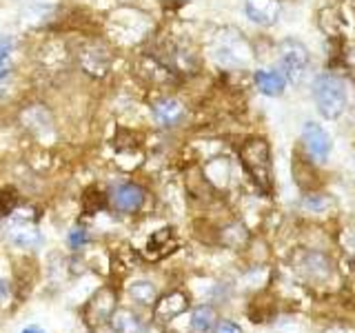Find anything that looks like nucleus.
Here are the masks:
<instances>
[{
    "instance_id": "ddd939ff",
    "label": "nucleus",
    "mask_w": 355,
    "mask_h": 333,
    "mask_svg": "<svg viewBox=\"0 0 355 333\" xmlns=\"http://www.w3.org/2000/svg\"><path fill=\"white\" fill-rule=\"evenodd\" d=\"M253 80H255V87H258L264 96H280L286 87L284 76L273 69H258L253 76Z\"/></svg>"
},
{
    "instance_id": "f03ea898",
    "label": "nucleus",
    "mask_w": 355,
    "mask_h": 333,
    "mask_svg": "<svg viewBox=\"0 0 355 333\" xmlns=\"http://www.w3.org/2000/svg\"><path fill=\"white\" fill-rule=\"evenodd\" d=\"M313 100L322 118L338 120L347 111V103H349L347 87H344V83L338 76L322 74L313 83Z\"/></svg>"
},
{
    "instance_id": "a211bd4d",
    "label": "nucleus",
    "mask_w": 355,
    "mask_h": 333,
    "mask_svg": "<svg viewBox=\"0 0 355 333\" xmlns=\"http://www.w3.org/2000/svg\"><path fill=\"white\" fill-rule=\"evenodd\" d=\"M67 242H69V247H71L73 251L83 249L85 244L89 242V233H87V229H85V227H73V229L69 231V236H67Z\"/></svg>"
},
{
    "instance_id": "2eb2a0df",
    "label": "nucleus",
    "mask_w": 355,
    "mask_h": 333,
    "mask_svg": "<svg viewBox=\"0 0 355 333\" xmlns=\"http://www.w3.org/2000/svg\"><path fill=\"white\" fill-rule=\"evenodd\" d=\"M189 325H191V329L196 333L211 331V329H214V325H216V311L211 309V307H207V305L196 307L193 314H191V322H189Z\"/></svg>"
},
{
    "instance_id": "4468645a",
    "label": "nucleus",
    "mask_w": 355,
    "mask_h": 333,
    "mask_svg": "<svg viewBox=\"0 0 355 333\" xmlns=\"http://www.w3.org/2000/svg\"><path fill=\"white\" fill-rule=\"evenodd\" d=\"M109 320L116 333H147L144 322L129 309H116Z\"/></svg>"
},
{
    "instance_id": "1a4fd4ad",
    "label": "nucleus",
    "mask_w": 355,
    "mask_h": 333,
    "mask_svg": "<svg viewBox=\"0 0 355 333\" xmlns=\"http://www.w3.org/2000/svg\"><path fill=\"white\" fill-rule=\"evenodd\" d=\"M111 205H114L116 211H122V214H133L144 205V189L127 182V185H120L111 191Z\"/></svg>"
},
{
    "instance_id": "7ed1b4c3",
    "label": "nucleus",
    "mask_w": 355,
    "mask_h": 333,
    "mask_svg": "<svg viewBox=\"0 0 355 333\" xmlns=\"http://www.w3.org/2000/svg\"><path fill=\"white\" fill-rule=\"evenodd\" d=\"M311 65V53L306 49L304 42H300L295 38H286L280 44V74L284 76L286 83L300 85L302 83L304 74L309 71Z\"/></svg>"
},
{
    "instance_id": "f3484780",
    "label": "nucleus",
    "mask_w": 355,
    "mask_h": 333,
    "mask_svg": "<svg viewBox=\"0 0 355 333\" xmlns=\"http://www.w3.org/2000/svg\"><path fill=\"white\" fill-rule=\"evenodd\" d=\"M11 49H14V40L11 38H0V80H5L11 71Z\"/></svg>"
},
{
    "instance_id": "aec40b11",
    "label": "nucleus",
    "mask_w": 355,
    "mask_h": 333,
    "mask_svg": "<svg viewBox=\"0 0 355 333\" xmlns=\"http://www.w3.org/2000/svg\"><path fill=\"white\" fill-rule=\"evenodd\" d=\"M7 296H9V287H7V282H5V280H0V305L5 302Z\"/></svg>"
},
{
    "instance_id": "423d86ee",
    "label": "nucleus",
    "mask_w": 355,
    "mask_h": 333,
    "mask_svg": "<svg viewBox=\"0 0 355 333\" xmlns=\"http://www.w3.org/2000/svg\"><path fill=\"white\" fill-rule=\"evenodd\" d=\"M80 65H83V69L89 76L103 78V76H107L109 67H111V56H109V51L103 47V44L89 42L80 51Z\"/></svg>"
},
{
    "instance_id": "6e6552de",
    "label": "nucleus",
    "mask_w": 355,
    "mask_h": 333,
    "mask_svg": "<svg viewBox=\"0 0 355 333\" xmlns=\"http://www.w3.org/2000/svg\"><path fill=\"white\" fill-rule=\"evenodd\" d=\"M280 3L277 0H247L244 3V14L251 22L260 27H271L280 18Z\"/></svg>"
},
{
    "instance_id": "20e7f679",
    "label": "nucleus",
    "mask_w": 355,
    "mask_h": 333,
    "mask_svg": "<svg viewBox=\"0 0 355 333\" xmlns=\"http://www.w3.org/2000/svg\"><path fill=\"white\" fill-rule=\"evenodd\" d=\"M302 140H304V147H306L309 155L315 162H324L329 158L333 142H331V136L327 133V129L320 127L318 122H313V120L306 122L302 129Z\"/></svg>"
},
{
    "instance_id": "412c9836",
    "label": "nucleus",
    "mask_w": 355,
    "mask_h": 333,
    "mask_svg": "<svg viewBox=\"0 0 355 333\" xmlns=\"http://www.w3.org/2000/svg\"><path fill=\"white\" fill-rule=\"evenodd\" d=\"M20 333H44L38 325H29V327H25Z\"/></svg>"
},
{
    "instance_id": "f8f14e48",
    "label": "nucleus",
    "mask_w": 355,
    "mask_h": 333,
    "mask_svg": "<svg viewBox=\"0 0 355 333\" xmlns=\"http://www.w3.org/2000/svg\"><path fill=\"white\" fill-rule=\"evenodd\" d=\"M9 242L18 249H33L40 244V233L29 222H14L9 227Z\"/></svg>"
},
{
    "instance_id": "9d476101",
    "label": "nucleus",
    "mask_w": 355,
    "mask_h": 333,
    "mask_svg": "<svg viewBox=\"0 0 355 333\" xmlns=\"http://www.w3.org/2000/svg\"><path fill=\"white\" fill-rule=\"evenodd\" d=\"M189 309V298L182 291H173L169 296L160 298L153 307V318L158 322H169L178 316H182Z\"/></svg>"
},
{
    "instance_id": "0eeeda50",
    "label": "nucleus",
    "mask_w": 355,
    "mask_h": 333,
    "mask_svg": "<svg viewBox=\"0 0 355 333\" xmlns=\"http://www.w3.org/2000/svg\"><path fill=\"white\" fill-rule=\"evenodd\" d=\"M175 247H178V240H175L173 229L164 227V229L153 231V236L147 240V244H144L142 255L151 262H158V260L166 258L169 253H173Z\"/></svg>"
},
{
    "instance_id": "dca6fc26",
    "label": "nucleus",
    "mask_w": 355,
    "mask_h": 333,
    "mask_svg": "<svg viewBox=\"0 0 355 333\" xmlns=\"http://www.w3.org/2000/svg\"><path fill=\"white\" fill-rule=\"evenodd\" d=\"M131 298L140 305H153L155 302V287L147 280H138L129 287Z\"/></svg>"
},
{
    "instance_id": "f257e3e1",
    "label": "nucleus",
    "mask_w": 355,
    "mask_h": 333,
    "mask_svg": "<svg viewBox=\"0 0 355 333\" xmlns=\"http://www.w3.org/2000/svg\"><path fill=\"white\" fill-rule=\"evenodd\" d=\"M240 158H242L244 169L253 178V182L258 185L262 191L269 194L273 189V162H271L269 142L262 138L247 140L244 147L240 149Z\"/></svg>"
},
{
    "instance_id": "39448f33",
    "label": "nucleus",
    "mask_w": 355,
    "mask_h": 333,
    "mask_svg": "<svg viewBox=\"0 0 355 333\" xmlns=\"http://www.w3.org/2000/svg\"><path fill=\"white\" fill-rule=\"evenodd\" d=\"M116 311V293L111 291L109 287L100 289V291L89 300L87 307H85V318L89 325H103V322H107L111 316H114Z\"/></svg>"
},
{
    "instance_id": "9b49d317",
    "label": "nucleus",
    "mask_w": 355,
    "mask_h": 333,
    "mask_svg": "<svg viewBox=\"0 0 355 333\" xmlns=\"http://www.w3.org/2000/svg\"><path fill=\"white\" fill-rule=\"evenodd\" d=\"M153 120L158 122L160 127H178L180 122L184 120L187 111H184V105L180 100L175 98H164L160 103L153 105Z\"/></svg>"
},
{
    "instance_id": "6ab92c4d",
    "label": "nucleus",
    "mask_w": 355,
    "mask_h": 333,
    "mask_svg": "<svg viewBox=\"0 0 355 333\" xmlns=\"http://www.w3.org/2000/svg\"><path fill=\"white\" fill-rule=\"evenodd\" d=\"M214 333H242L240 325H236V322H231V320H222L216 325Z\"/></svg>"
}]
</instances>
